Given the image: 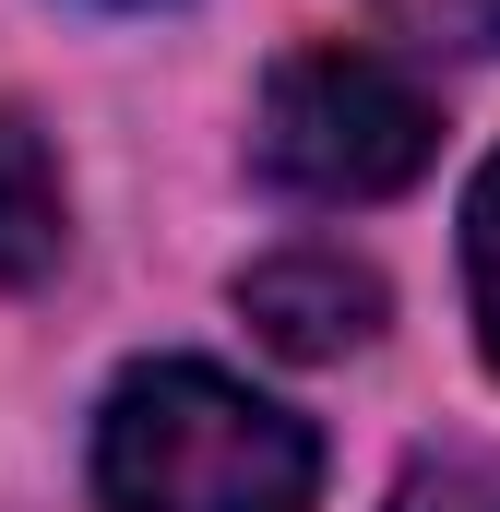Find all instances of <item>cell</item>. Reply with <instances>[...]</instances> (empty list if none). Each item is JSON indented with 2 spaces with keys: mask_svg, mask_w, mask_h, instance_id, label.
Wrapping results in <instances>:
<instances>
[{
  "mask_svg": "<svg viewBox=\"0 0 500 512\" xmlns=\"http://www.w3.org/2000/svg\"><path fill=\"white\" fill-rule=\"evenodd\" d=\"M322 441L203 358H155L96 405V501L108 512H310Z\"/></svg>",
  "mask_w": 500,
  "mask_h": 512,
  "instance_id": "obj_1",
  "label": "cell"
},
{
  "mask_svg": "<svg viewBox=\"0 0 500 512\" xmlns=\"http://www.w3.org/2000/svg\"><path fill=\"white\" fill-rule=\"evenodd\" d=\"M429 143H441L429 96L393 60H370V48H298V60H274L262 131H250L262 179L298 191V203H381V191H405L429 167Z\"/></svg>",
  "mask_w": 500,
  "mask_h": 512,
  "instance_id": "obj_2",
  "label": "cell"
},
{
  "mask_svg": "<svg viewBox=\"0 0 500 512\" xmlns=\"http://www.w3.org/2000/svg\"><path fill=\"white\" fill-rule=\"evenodd\" d=\"M239 310H250V334H262L274 358H346V346L381 334V274L310 239V251L250 262V274H239Z\"/></svg>",
  "mask_w": 500,
  "mask_h": 512,
  "instance_id": "obj_3",
  "label": "cell"
},
{
  "mask_svg": "<svg viewBox=\"0 0 500 512\" xmlns=\"http://www.w3.org/2000/svg\"><path fill=\"white\" fill-rule=\"evenodd\" d=\"M60 262V167H48V131L0 108V286H36Z\"/></svg>",
  "mask_w": 500,
  "mask_h": 512,
  "instance_id": "obj_4",
  "label": "cell"
},
{
  "mask_svg": "<svg viewBox=\"0 0 500 512\" xmlns=\"http://www.w3.org/2000/svg\"><path fill=\"white\" fill-rule=\"evenodd\" d=\"M465 286H477V346H489V370H500V155L465 191Z\"/></svg>",
  "mask_w": 500,
  "mask_h": 512,
  "instance_id": "obj_5",
  "label": "cell"
},
{
  "mask_svg": "<svg viewBox=\"0 0 500 512\" xmlns=\"http://www.w3.org/2000/svg\"><path fill=\"white\" fill-rule=\"evenodd\" d=\"M393 512H500V465L489 453H429V465H405Z\"/></svg>",
  "mask_w": 500,
  "mask_h": 512,
  "instance_id": "obj_6",
  "label": "cell"
},
{
  "mask_svg": "<svg viewBox=\"0 0 500 512\" xmlns=\"http://www.w3.org/2000/svg\"><path fill=\"white\" fill-rule=\"evenodd\" d=\"M381 12L441 36V48H500V0H381Z\"/></svg>",
  "mask_w": 500,
  "mask_h": 512,
  "instance_id": "obj_7",
  "label": "cell"
}]
</instances>
